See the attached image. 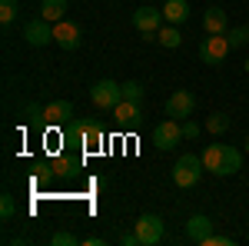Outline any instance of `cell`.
<instances>
[{"label": "cell", "mask_w": 249, "mask_h": 246, "mask_svg": "<svg viewBox=\"0 0 249 246\" xmlns=\"http://www.w3.org/2000/svg\"><path fill=\"white\" fill-rule=\"evenodd\" d=\"M203 156H196V153H183L176 163H173V183L179 189H190L199 183V176H203Z\"/></svg>", "instance_id": "cell-1"}, {"label": "cell", "mask_w": 249, "mask_h": 246, "mask_svg": "<svg viewBox=\"0 0 249 246\" xmlns=\"http://www.w3.org/2000/svg\"><path fill=\"white\" fill-rule=\"evenodd\" d=\"M246 150H249V140H246Z\"/></svg>", "instance_id": "cell-32"}, {"label": "cell", "mask_w": 249, "mask_h": 246, "mask_svg": "<svg viewBox=\"0 0 249 246\" xmlns=\"http://www.w3.org/2000/svg\"><path fill=\"white\" fill-rule=\"evenodd\" d=\"M223 150H226V143H210V147L203 150V167H206L213 176H223Z\"/></svg>", "instance_id": "cell-15"}, {"label": "cell", "mask_w": 249, "mask_h": 246, "mask_svg": "<svg viewBox=\"0 0 249 246\" xmlns=\"http://www.w3.org/2000/svg\"><path fill=\"white\" fill-rule=\"evenodd\" d=\"M230 243H232V236H216V233H210L199 246H230Z\"/></svg>", "instance_id": "cell-28"}, {"label": "cell", "mask_w": 249, "mask_h": 246, "mask_svg": "<svg viewBox=\"0 0 249 246\" xmlns=\"http://www.w3.org/2000/svg\"><path fill=\"white\" fill-rule=\"evenodd\" d=\"M199 133H203V127H199V123H193V120H186V123H183V140H196Z\"/></svg>", "instance_id": "cell-27"}, {"label": "cell", "mask_w": 249, "mask_h": 246, "mask_svg": "<svg viewBox=\"0 0 249 246\" xmlns=\"http://www.w3.org/2000/svg\"><path fill=\"white\" fill-rule=\"evenodd\" d=\"M53 43L63 47V50H77V47H80V27H77V23H70V20L53 23Z\"/></svg>", "instance_id": "cell-11"}, {"label": "cell", "mask_w": 249, "mask_h": 246, "mask_svg": "<svg viewBox=\"0 0 249 246\" xmlns=\"http://www.w3.org/2000/svg\"><path fill=\"white\" fill-rule=\"evenodd\" d=\"M163 10H156V7H136L133 10V27L143 34V40H156L160 34V27H163Z\"/></svg>", "instance_id": "cell-5"}, {"label": "cell", "mask_w": 249, "mask_h": 246, "mask_svg": "<svg viewBox=\"0 0 249 246\" xmlns=\"http://www.w3.org/2000/svg\"><path fill=\"white\" fill-rule=\"evenodd\" d=\"M40 17L47 20V23H60V20L67 17V0H43L40 3Z\"/></svg>", "instance_id": "cell-17"}, {"label": "cell", "mask_w": 249, "mask_h": 246, "mask_svg": "<svg viewBox=\"0 0 249 246\" xmlns=\"http://www.w3.org/2000/svg\"><path fill=\"white\" fill-rule=\"evenodd\" d=\"M113 120L120 123V127H136V123L143 120V110H140L136 100H126V96H123V100L113 107Z\"/></svg>", "instance_id": "cell-12"}, {"label": "cell", "mask_w": 249, "mask_h": 246, "mask_svg": "<svg viewBox=\"0 0 249 246\" xmlns=\"http://www.w3.org/2000/svg\"><path fill=\"white\" fill-rule=\"evenodd\" d=\"M210 233H213V220H210V216L196 213V216H190V220H186V240H190V243L199 246L206 236H210Z\"/></svg>", "instance_id": "cell-13"}, {"label": "cell", "mask_w": 249, "mask_h": 246, "mask_svg": "<svg viewBox=\"0 0 249 246\" xmlns=\"http://www.w3.org/2000/svg\"><path fill=\"white\" fill-rule=\"evenodd\" d=\"M156 40H160V47H166V50H173V47H179V43H183V37H179V27H176V23H166V27H160Z\"/></svg>", "instance_id": "cell-19"}, {"label": "cell", "mask_w": 249, "mask_h": 246, "mask_svg": "<svg viewBox=\"0 0 249 246\" xmlns=\"http://www.w3.org/2000/svg\"><path fill=\"white\" fill-rule=\"evenodd\" d=\"M67 136L73 143H83V150H96L103 143V127L96 120H70L67 127Z\"/></svg>", "instance_id": "cell-2"}, {"label": "cell", "mask_w": 249, "mask_h": 246, "mask_svg": "<svg viewBox=\"0 0 249 246\" xmlns=\"http://www.w3.org/2000/svg\"><path fill=\"white\" fill-rule=\"evenodd\" d=\"M14 213H17V203H14V196H10V193H3V196H0V216H3V220H10Z\"/></svg>", "instance_id": "cell-25"}, {"label": "cell", "mask_w": 249, "mask_h": 246, "mask_svg": "<svg viewBox=\"0 0 249 246\" xmlns=\"http://www.w3.org/2000/svg\"><path fill=\"white\" fill-rule=\"evenodd\" d=\"M120 243H123V246H140V236H136V229H133V233H123V236H120Z\"/></svg>", "instance_id": "cell-29"}, {"label": "cell", "mask_w": 249, "mask_h": 246, "mask_svg": "<svg viewBox=\"0 0 249 246\" xmlns=\"http://www.w3.org/2000/svg\"><path fill=\"white\" fill-rule=\"evenodd\" d=\"M203 30H206V34H226V30H230L226 10H223V7H206V14H203Z\"/></svg>", "instance_id": "cell-14"}, {"label": "cell", "mask_w": 249, "mask_h": 246, "mask_svg": "<svg viewBox=\"0 0 249 246\" xmlns=\"http://www.w3.org/2000/svg\"><path fill=\"white\" fill-rule=\"evenodd\" d=\"M246 74H249V60H246Z\"/></svg>", "instance_id": "cell-31"}, {"label": "cell", "mask_w": 249, "mask_h": 246, "mask_svg": "<svg viewBox=\"0 0 249 246\" xmlns=\"http://www.w3.org/2000/svg\"><path fill=\"white\" fill-rule=\"evenodd\" d=\"M230 40H226V34H206V40L199 43V60L203 63H210V67H219V63H226V57H230Z\"/></svg>", "instance_id": "cell-3"}, {"label": "cell", "mask_w": 249, "mask_h": 246, "mask_svg": "<svg viewBox=\"0 0 249 246\" xmlns=\"http://www.w3.org/2000/svg\"><path fill=\"white\" fill-rule=\"evenodd\" d=\"M226 40H230V47H232V50L246 47V43H249V27L243 23V27H232V30H226Z\"/></svg>", "instance_id": "cell-21"}, {"label": "cell", "mask_w": 249, "mask_h": 246, "mask_svg": "<svg viewBox=\"0 0 249 246\" xmlns=\"http://www.w3.org/2000/svg\"><path fill=\"white\" fill-rule=\"evenodd\" d=\"M47 170L53 173V176H67L70 170H77V160H73V156H57V160H53Z\"/></svg>", "instance_id": "cell-22"}, {"label": "cell", "mask_w": 249, "mask_h": 246, "mask_svg": "<svg viewBox=\"0 0 249 246\" xmlns=\"http://www.w3.org/2000/svg\"><path fill=\"white\" fill-rule=\"evenodd\" d=\"M123 96L140 103V100H143V83H136V80H126V83H123Z\"/></svg>", "instance_id": "cell-24"}, {"label": "cell", "mask_w": 249, "mask_h": 246, "mask_svg": "<svg viewBox=\"0 0 249 246\" xmlns=\"http://www.w3.org/2000/svg\"><path fill=\"white\" fill-rule=\"evenodd\" d=\"M90 100L100 110H113L116 103L123 100V83H116V80H96L93 87H90Z\"/></svg>", "instance_id": "cell-4"}, {"label": "cell", "mask_w": 249, "mask_h": 246, "mask_svg": "<svg viewBox=\"0 0 249 246\" xmlns=\"http://www.w3.org/2000/svg\"><path fill=\"white\" fill-rule=\"evenodd\" d=\"M179 140H183V127H179V120L166 116L163 123H156V127H153V143H156V150H173Z\"/></svg>", "instance_id": "cell-6"}, {"label": "cell", "mask_w": 249, "mask_h": 246, "mask_svg": "<svg viewBox=\"0 0 249 246\" xmlns=\"http://www.w3.org/2000/svg\"><path fill=\"white\" fill-rule=\"evenodd\" d=\"M163 17H166V23H186L190 20V3L186 0H166L163 3Z\"/></svg>", "instance_id": "cell-16"}, {"label": "cell", "mask_w": 249, "mask_h": 246, "mask_svg": "<svg viewBox=\"0 0 249 246\" xmlns=\"http://www.w3.org/2000/svg\"><path fill=\"white\" fill-rule=\"evenodd\" d=\"M17 0H0V23H3V27H10V23H14V20H17Z\"/></svg>", "instance_id": "cell-23"}, {"label": "cell", "mask_w": 249, "mask_h": 246, "mask_svg": "<svg viewBox=\"0 0 249 246\" xmlns=\"http://www.w3.org/2000/svg\"><path fill=\"white\" fill-rule=\"evenodd\" d=\"M50 243H53V246H77V236H73V233H67V229H60V233L50 236Z\"/></svg>", "instance_id": "cell-26"}, {"label": "cell", "mask_w": 249, "mask_h": 246, "mask_svg": "<svg viewBox=\"0 0 249 246\" xmlns=\"http://www.w3.org/2000/svg\"><path fill=\"white\" fill-rule=\"evenodd\" d=\"M73 116L77 114H73V103L70 100H53V103L43 107V120L40 123H47V127H67Z\"/></svg>", "instance_id": "cell-8"}, {"label": "cell", "mask_w": 249, "mask_h": 246, "mask_svg": "<svg viewBox=\"0 0 249 246\" xmlns=\"http://www.w3.org/2000/svg\"><path fill=\"white\" fill-rule=\"evenodd\" d=\"M226 130H230V116H226V114H210V116H206V133L223 136Z\"/></svg>", "instance_id": "cell-20"}, {"label": "cell", "mask_w": 249, "mask_h": 246, "mask_svg": "<svg viewBox=\"0 0 249 246\" xmlns=\"http://www.w3.org/2000/svg\"><path fill=\"white\" fill-rule=\"evenodd\" d=\"M193 110H196V96H193L190 90H176V94L166 100V116H173V120H186Z\"/></svg>", "instance_id": "cell-10"}, {"label": "cell", "mask_w": 249, "mask_h": 246, "mask_svg": "<svg viewBox=\"0 0 249 246\" xmlns=\"http://www.w3.org/2000/svg\"><path fill=\"white\" fill-rule=\"evenodd\" d=\"M133 229H136V236H140V246H153L163 240V220L153 216V213H143L133 223Z\"/></svg>", "instance_id": "cell-7"}, {"label": "cell", "mask_w": 249, "mask_h": 246, "mask_svg": "<svg viewBox=\"0 0 249 246\" xmlns=\"http://www.w3.org/2000/svg\"><path fill=\"white\" fill-rule=\"evenodd\" d=\"M83 243H87V246H103V236H87Z\"/></svg>", "instance_id": "cell-30"}, {"label": "cell", "mask_w": 249, "mask_h": 246, "mask_svg": "<svg viewBox=\"0 0 249 246\" xmlns=\"http://www.w3.org/2000/svg\"><path fill=\"white\" fill-rule=\"evenodd\" d=\"M23 40H27L30 47H47V43L53 40V23H47L43 17L23 23Z\"/></svg>", "instance_id": "cell-9"}, {"label": "cell", "mask_w": 249, "mask_h": 246, "mask_svg": "<svg viewBox=\"0 0 249 246\" xmlns=\"http://www.w3.org/2000/svg\"><path fill=\"white\" fill-rule=\"evenodd\" d=\"M239 167H243V153L236 150V147H230V143H226V150H223V176H232V173H239Z\"/></svg>", "instance_id": "cell-18"}]
</instances>
